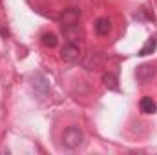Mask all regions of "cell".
Wrapping results in <instances>:
<instances>
[{
    "label": "cell",
    "instance_id": "6da1fadb",
    "mask_svg": "<svg viewBox=\"0 0 157 155\" xmlns=\"http://www.w3.org/2000/svg\"><path fill=\"white\" fill-rule=\"evenodd\" d=\"M84 141V135H82V130L77 128V126H70L64 130L62 133V144L68 148V150H75L82 144Z\"/></svg>",
    "mask_w": 157,
    "mask_h": 155
},
{
    "label": "cell",
    "instance_id": "7a4b0ae2",
    "mask_svg": "<svg viewBox=\"0 0 157 155\" xmlns=\"http://www.w3.org/2000/svg\"><path fill=\"white\" fill-rule=\"evenodd\" d=\"M78 18H80V11H78L77 7H70V9H64V13L60 15V24H62V29H64V31H70V29H77Z\"/></svg>",
    "mask_w": 157,
    "mask_h": 155
},
{
    "label": "cell",
    "instance_id": "3957f363",
    "mask_svg": "<svg viewBox=\"0 0 157 155\" xmlns=\"http://www.w3.org/2000/svg\"><path fill=\"white\" fill-rule=\"evenodd\" d=\"M78 57H80V49H78V46L75 42H68L60 49V59L64 62H77Z\"/></svg>",
    "mask_w": 157,
    "mask_h": 155
},
{
    "label": "cell",
    "instance_id": "277c9868",
    "mask_svg": "<svg viewBox=\"0 0 157 155\" xmlns=\"http://www.w3.org/2000/svg\"><path fill=\"white\" fill-rule=\"evenodd\" d=\"M154 75H155V68L152 64H143V66H137V70H135V78L141 84H146L148 80H152Z\"/></svg>",
    "mask_w": 157,
    "mask_h": 155
},
{
    "label": "cell",
    "instance_id": "5b68a950",
    "mask_svg": "<svg viewBox=\"0 0 157 155\" xmlns=\"http://www.w3.org/2000/svg\"><path fill=\"white\" fill-rule=\"evenodd\" d=\"M110 31H112V20L106 18V17L97 18V22H95V33L99 37H108Z\"/></svg>",
    "mask_w": 157,
    "mask_h": 155
},
{
    "label": "cell",
    "instance_id": "8992f818",
    "mask_svg": "<svg viewBox=\"0 0 157 155\" xmlns=\"http://www.w3.org/2000/svg\"><path fill=\"white\" fill-rule=\"evenodd\" d=\"M139 110H141V113H144V115L155 113V112H157L155 100H154L152 97H143V99H141V102H139Z\"/></svg>",
    "mask_w": 157,
    "mask_h": 155
},
{
    "label": "cell",
    "instance_id": "52a82bcc",
    "mask_svg": "<svg viewBox=\"0 0 157 155\" xmlns=\"http://www.w3.org/2000/svg\"><path fill=\"white\" fill-rule=\"evenodd\" d=\"M157 47V37H150V39L144 42V46L141 47V51H139V55L141 57H146V55H150V53H154Z\"/></svg>",
    "mask_w": 157,
    "mask_h": 155
},
{
    "label": "cell",
    "instance_id": "ba28073f",
    "mask_svg": "<svg viewBox=\"0 0 157 155\" xmlns=\"http://www.w3.org/2000/svg\"><path fill=\"white\" fill-rule=\"evenodd\" d=\"M101 60H102V55H101V53H93V55H90L82 64H84L86 70H95V68L101 64Z\"/></svg>",
    "mask_w": 157,
    "mask_h": 155
},
{
    "label": "cell",
    "instance_id": "9c48e42d",
    "mask_svg": "<svg viewBox=\"0 0 157 155\" xmlns=\"http://www.w3.org/2000/svg\"><path fill=\"white\" fill-rule=\"evenodd\" d=\"M102 82H104V86H106L108 89H113V91H117V89H119V84H117L119 80H117V77H115L113 73H110V71L102 75Z\"/></svg>",
    "mask_w": 157,
    "mask_h": 155
},
{
    "label": "cell",
    "instance_id": "30bf717a",
    "mask_svg": "<svg viewBox=\"0 0 157 155\" xmlns=\"http://www.w3.org/2000/svg\"><path fill=\"white\" fill-rule=\"evenodd\" d=\"M57 42H59V39H57L55 33H44V35H42V44L48 46V47H55Z\"/></svg>",
    "mask_w": 157,
    "mask_h": 155
}]
</instances>
